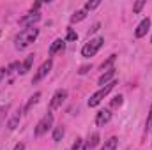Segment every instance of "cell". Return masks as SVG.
I'll use <instances>...</instances> for the list:
<instances>
[{
  "label": "cell",
  "mask_w": 152,
  "mask_h": 150,
  "mask_svg": "<svg viewBox=\"0 0 152 150\" xmlns=\"http://www.w3.org/2000/svg\"><path fill=\"white\" fill-rule=\"evenodd\" d=\"M99 27H101V25H99V23H96V25H94V27L90 28V32H88V36H90V34H94V32H97V30H99Z\"/></svg>",
  "instance_id": "28"
},
{
  "label": "cell",
  "mask_w": 152,
  "mask_h": 150,
  "mask_svg": "<svg viewBox=\"0 0 152 150\" xmlns=\"http://www.w3.org/2000/svg\"><path fill=\"white\" fill-rule=\"evenodd\" d=\"M151 41H152V39H151Z\"/></svg>",
  "instance_id": "31"
},
{
  "label": "cell",
  "mask_w": 152,
  "mask_h": 150,
  "mask_svg": "<svg viewBox=\"0 0 152 150\" xmlns=\"http://www.w3.org/2000/svg\"><path fill=\"white\" fill-rule=\"evenodd\" d=\"M143 7H145V0H138V2L134 4V7H133V12H140Z\"/></svg>",
  "instance_id": "22"
},
{
  "label": "cell",
  "mask_w": 152,
  "mask_h": 150,
  "mask_svg": "<svg viewBox=\"0 0 152 150\" xmlns=\"http://www.w3.org/2000/svg\"><path fill=\"white\" fill-rule=\"evenodd\" d=\"M97 145H99V133H92L87 138V141L83 145V150H92V149H96Z\"/></svg>",
  "instance_id": "10"
},
{
  "label": "cell",
  "mask_w": 152,
  "mask_h": 150,
  "mask_svg": "<svg viewBox=\"0 0 152 150\" xmlns=\"http://www.w3.org/2000/svg\"><path fill=\"white\" fill-rule=\"evenodd\" d=\"M39 99H41V92H36V94H34V95L30 97V101L27 103V106H25V110H23V111H25V113H28L30 110H32V106H34V104H37V101H39Z\"/></svg>",
  "instance_id": "15"
},
{
  "label": "cell",
  "mask_w": 152,
  "mask_h": 150,
  "mask_svg": "<svg viewBox=\"0 0 152 150\" xmlns=\"http://www.w3.org/2000/svg\"><path fill=\"white\" fill-rule=\"evenodd\" d=\"M5 74H7V69H5V67H0V81L5 78Z\"/></svg>",
  "instance_id": "27"
},
{
  "label": "cell",
  "mask_w": 152,
  "mask_h": 150,
  "mask_svg": "<svg viewBox=\"0 0 152 150\" xmlns=\"http://www.w3.org/2000/svg\"><path fill=\"white\" fill-rule=\"evenodd\" d=\"M80 147H81V140L78 138V140L75 141V145H73V149H71V150H80Z\"/></svg>",
  "instance_id": "26"
},
{
  "label": "cell",
  "mask_w": 152,
  "mask_h": 150,
  "mask_svg": "<svg viewBox=\"0 0 152 150\" xmlns=\"http://www.w3.org/2000/svg\"><path fill=\"white\" fill-rule=\"evenodd\" d=\"M149 28H151V18H145V20H142V23L136 27V30H134V36L140 39L143 37L147 32H149Z\"/></svg>",
  "instance_id": "9"
},
{
  "label": "cell",
  "mask_w": 152,
  "mask_h": 150,
  "mask_svg": "<svg viewBox=\"0 0 152 150\" xmlns=\"http://www.w3.org/2000/svg\"><path fill=\"white\" fill-rule=\"evenodd\" d=\"M51 67H53V62H51V58H48V60H44L41 66H39V69L36 71V74L32 78V83H39L42 78H46V76L50 74V71H51Z\"/></svg>",
  "instance_id": "5"
},
{
  "label": "cell",
  "mask_w": 152,
  "mask_h": 150,
  "mask_svg": "<svg viewBox=\"0 0 152 150\" xmlns=\"http://www.w3.org/2000/svg\"><path fill=\"white\" fill-rule=\"evenodd\" d=\"M14 150H25V145H23V143H18V145L14 147Z\"/></svg>",
  "instance_id": "29"
},
{
  "label": "cell",
  "mask_w": 152,
  "mask_h": 150,
  "mask_svg": "<svg viewBox=\"0 0 152 150\" xmlns=\"http://www.w3.org/2000/svg\"><path fill=\"white\" fill-rule=\"evenodd\" d=\"M103 42H104V39L103 37H94L90 39L83 48H81V55L85 57V58H90V57H94L99 50H101V46H103Z\"/></svg>",
  "instance_id": "3"
},
{
  "label": "cell",
  "mask_w": 152,
  "mask_h": 150,
  "mask_svg": "<svg viewBox=\"0 0 152 150\" xmlns=\"http://www.w3.org/2000/svg\"><path fill=\"white\" fill-rule=\"evenodd\" d=\"M51 125H53V113H46V115L37 122V125H36V129H34V134H36L37 138L42 136V134H46Z\"/></svg>",
  "instance_id": "4"
},
{
  "label": "cell",
  "mask_w": 152,
  "mask_h": 150,
  "mask_svg": "<svg viewBox=\"0 0 152 150\" xmlns=\"http://www.w3.org/2000/svg\"><path fill=\"white\" fill-rule=\"evenodd\" d=\"M152 129V106H151V111H149V117H147V131Z\"/></svg>",
  "instance_id": "25"
},
{
  "label": "cell",
  "mask_w": 152,
  "mask_h": 150,
  "mask_svg": "<svg viewBox=\"0 0 152 150\" xmlns=\"http://www.w3.org/2000/svg\"><path fill=\"white\" fill-rule=\"evenodd\" d=\"M66 99H67V90L58 88V90L53 94L51 101H50V110H57V108H60V106H62V103H64Z\"/></svg>",
  "instance_id": "6"
},
{
  "label": "cell",
  "mask_w": 152,
  "mask_h": 150,
  "mask_svg": "<svg viewBox=\"0 0 152 150\" xmlns=\"http://www.w3.org/2000/svg\"><path fill=\"white\" fill-rule=\"evenodd\" d=\"M64 134H66V131H64V127L62 125H58V127H55L53 129V141H62V138H64Z\"/></svg>",
  "instance_id": "17"
},
{
  "label": "cell",
  "mask_w": 152,
  "mask_h": 150,
  "mask_svg": "<svg viewBox=\"0 0 152 150\" xmlns=\"http://www.w3.org/2000/svg\"><path fill=\"white\" fill-rule=\"evenodd\" d=\"M39 36V28L36 27H30V28H25V30H21L16 39H14V46H16V50H25L27 46H30Z\"/></svg>",
  "instance_id": "1"
},
{
  "label": "cell",
  "mask_w": 152,
  "mask_h": 150,
  "mask_svg": "<svg viewBox=\"0 0 152 150\" xmlns=\"http://www.w3.org/2000/svg\"><path fill=\"white\" fill-rule=\"evenodd\" d=\"M34 58H36V55H28V57L25 58V62H23V64H20V69H18V73H20V74H27V73L30 71L32 64H34Z\"/></svg>",
  "instance_id": "12"
},
{
  "label": "cell",
  "mask_w": 152,
  "mask_h": 150,
  "mask_svg": "<svg viewBox=\"0 0 152 150\" xmlns=\"http://www.w3.org/2000/svg\"><path fill=\"white\" fill-rule=\"evenodd\" d=\"M115 60H117V55H112V57H110L106 62H103V64H101V71H108V69H112L110 66L113 64Z\"/></svg>",
  "instance_id": "19"
},
{
  "label": "cell",
  "mask_w": 152,
  "mask_h": 150,
  "mask_svg": "<svg viewBox=\"0 0 152 150\" xmlns=\"http://www.w3.org/2000/svg\"><path fill=\"white\" fill-rule=\"evenodd\" d=\"M115 85H117V81L113 79V81H110L108 85L101 87L96 94H92V95H90V99H88V106H90V108H96V106H97V104H99V103H101V101H103L110 92H112V90H113Z\"/></svg>",
  "instance_id": "2"
},
{
  "label": "cell",
  "mask_w": 152,
  "mask_h": 150,
  "mask_svg": "<svg viewBox=\"0 0 152 150\" xmlns=\"http://www.w3.org/2000/svg\"><path fill=\"white\" fill-rule=\"evenodd\" d=\"M110 120H112V111L110 110H101V111L96 115V125H99V127L106 125Z\"/></svg>",
  "instance_id": "8"
},
{
  "label": "cell",
  "mask_w": 152,
  "mask_h": 150,
  "mask_svg": "<svg viewBox=\"0 0 152 150\" xmlns=\"http://www.w3.org/2000/svg\"><path fill=\"white\" fill-rule=\"evenodd\" d=\"M64 46H66V41H64V39H55L53 44L50 46V55H51V57L57 55L60 50H64Z\"/></svg>",
  "instance_id": "13"
},
{
  "label": "cell",
  "mask_w": 152,
  "mask_h": 150,
  "mask_svg": "<svg viewBox=\"0 0 152 150\" xmlns=\"http://www.w3.org/2000/svg\"><path fill=\"white\" fill-rule=\"evenodd\" d=\"M41 20V14L36 12V11H30L27 16H23V18H20V25L21 27H27V28H30V27H34V23Z\"/></svg>",
  "instance_id": "7"
},
{
  "label": "cell",
  "mask_w": 152,
  "mask_h": 150,
  "mask_svg": "<svg viewBox=\"0 0 152 150\" xmlns=\"http://www.w3.org/2000/svg\"><path fill=\"white\" fill-rule=\"evenodd\" d=\"M67 41H76V39H78V34H76L75 30H73V28H67Z\"/></svg>",
  "instance_id": "23"
},
{
  "label": "cell",
  "mask_w": 152,
  "mask_h": 150,
  "mask_svg": "<svg viewBox=\"0 0 152 150\" xmlns=\"http://www.w3.org/2000/svg\"><path fill=\"white\" fill-rule=\"evenodd\" d=\"M85 18H87V11H85V9L76 11L75 14L71 16V23H78V21H81V20H85Z\"/></svg>",
  "instance_id": "18"
},
{
  "label": "cell",
  "mask_w": 152,
  "mask_h": 150,
  "mask_svg": "<svg viewBox=\"0 0 152 150\" xmlns=\"http://www.w3.org/2000/svg\"><path fill=\"white\" fill-rule=\"evenodd\" d=\"M113 78H115V67H112V69H108V71H104L103 74H101V78H99V85L101 87H104V85H108L110 81H113Z\"/></svg>",
  "instance_id": "11"
},
{
  "label": "cell",
  "mask_w": 152,
  "mask_h": 150,
  "mask_svg": "<svg viewBox=\"0 0 152 150\" xmlns=\"http://www.w3.org/2000/svg\"><path fill=\"white\" fill-rule=\"evenodd\" d=\"M0 36H2V28H0Z\"/></svg>",
  "instance_id": "30"
},
{
  "label": "cell",
  "mask_w": 152,
  "mask_h": 150,
  "mask_svg": "<svg viewBox=\"0 0 152 150\" xmlns=\"http://www.w3.org/2000/svg\"><path fill=\"white\" fill-rule=\"evenodd\" d=\"M20 120H21V111L18 110V111H14V115L11 117V120L7 122V127L12 131V129H16L18 127V124H20Z\"/></svg>",
  "instance_id": "14"
},
{
  "label": "cell",
  "mask_w": 152,
  "mask_h": 150,
  "mask_svg": "<svg viewBox=\"0 0 152 150\" xmlns=\"http://www.w3.org/2000/svg\"><path fill=\"white\" fill-rule=\"evenodd\" d=\"M99 0H94V2H87L85 4V11H92V9H96V7H99Z\"/></svg>",
  "instance_id": "20"
},
{
  "label": "cell",
  "mask_w": 152,
  "mask_h": 150,
  "mask_svg": "<svg viewBox=\"0 0 152 150\" xmlns=\"http://www.w3.org/2000/svg\"><path fill=\"white\" fill-rule=\"evenodd\" d=\"M117 145H118V140H117L115 136H112L110 140H106V141H104V145H103V149H101V150H115V149H117Z\"/></svg>",
  "instance_id": "16"
},
{
  "label": "cell",
  "mask_w": 152,
  "mask_h": 150,
  "mask_svg": "<svg viewBox=\"0 0 152 150\" xmlns=\"http://www.w3.org/2000/svg\"><path fill=\"white\" fill-rule=\"evenodd\" d=\"M92 69V66H83V67H80V71H78V74H87L88 71Z\"/></svg>",
  "instance_id": "24"
},
{
  "label": "cell",
  "mask_w": 152,
  "mask_h": 150,
  "mask_svg": "<svg viewBox=\"0 0 152 150\" xmlns=\"http://www.w3.org/2000/svg\"><path fill=\"white\" fill-rule=\"evenodd\" d=\"M122 103H124V97H122V95H117V97H113V101H112V108L122 106Z\"/></svg>",
  "instance_id": "21"
}]
</instances>
